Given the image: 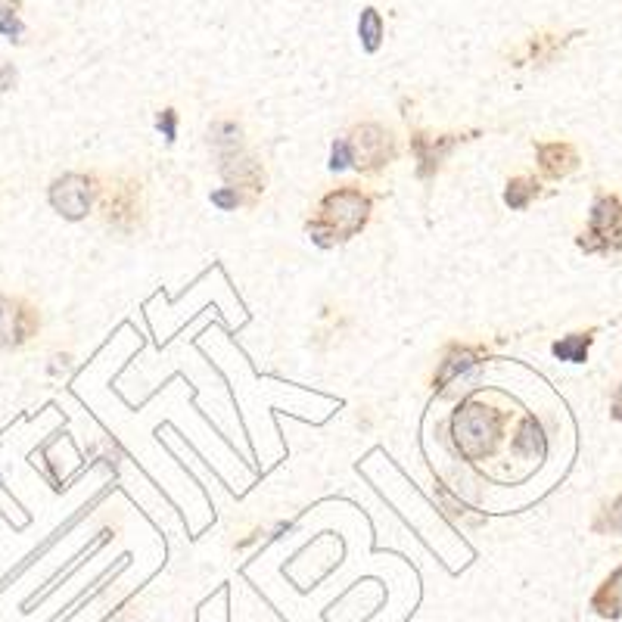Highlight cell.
<instances>
[{
    "instance_id": "1",
    "label": "cell",
    "mask_w": 622,
    "mask_h": 622,
    "mask_svg": "<svg viewBox=\"0 0 622 622\" xmlns=\"http://www.w3.org/2000/svg\"><path fill=\"white\" fill-rule=\"evenodd\" d=\"M374 212V196L361 187H336L330 190L318 209L305 221L308 237L324 249L343 246L358 237Z\"/></svg>"
},
{
    "instance_id": "2",
    "label": "cell",
    "mask_w": 622,
    "mask_h": 622,
    "mask_svg": "<svg viewBox=\"0 0 622 622\" xmlns=\"http://www.w3.org/2000/svg\"><path fill=\"white\" fill-rule=\"evenodd\" d=\"M507 423H511V411L483 399H467L451 414V442H455V451L464 461H489L498 455Z\"/></svg>"
},
{
    "instance_id": "3",
    "label": "cell",
    "mask_w": 622,
    "mask_h": 622,
    "mask_svg": "<svg viewBox=\"0 0 622 622\" xmlns=\"http://www.w3.org/2000/svg\"><path fill=\"white\" fill-rule=\"evenodd\" d=\"M576 246L585 256H616L622 249V200L616 193H598L591 203L588 228L579 234Z\"/></svg>"
},
{
    "instance_id": "4",
    "label": "cell",
    "mask_w": 622,
    "mask_h": 622,
    "mask_svg": "<svg viewBox=\"0 0 622 622\" xmlns=\"http://www.w3.org/2000/svg\"><path fill=\"white\" fill-rule=\"evenodd\" d=\"M97 206H100L103 221L109 224L112 231L131 234V231L140 228V224H144V212H147L144 184L134 181V178L112 181L109 187L100 190V203Z\"/></svg>"
},
{
    "instance_id": "5",
    "label": "cell",
    "mask_w": 622,
    "mask_h": 622,
    "mask_svg": "<svg viewBox=\"0 0 622 622\" xmlns=\"http://www.w3.org/2000/svg\"><path fill=\"white\" fill-rule=\"evenodd\" d=\"M346 144H349V159L361 175H377L399 156V140H395L389 128L377 122L355 125L352 134L346 137Z\"/></svg>"
},
{
    "instance_id": "6",
    "label": "cell",
    "mask_w": 622,
    "mask_h": 622,
    "mask_svg": "<svg viewBox=\"0 0 622 622\" xmlns=\"http://www.w3.org/2000/svg\"><path fill=\"white\" fill-rule=\"evenodd\" d=\"M100 181L94 175H78L69 172L63 178H56L50 184V206L60 212L66 221H81L94 212V206L100 203Z\"/></svg>"
},
{
    "instance_id": "7",
    "label": "cell",
    "mask_w": 622,
    "mask_h": 622,
    "mask_svg": "<svg viewBox=\"0 0 622 622\" xmlns=\"http://www.w3.org/2000/svg\"><path fill=\"white\" fill-rule=\"evenodd\" d=\"M41 330V311L22 299L0 293V349H22L28 346Z\"/></svg>"
},
{
    "instance_id": "8",
    "label": "cell",
    "mask_w": 622,
    "mask_h": 622,
    "mask_svg": "<svg viewBox=\"0 0 622 622\" xmlns=\"http://www.w3.org/2000/svg\"><path fill=\"white\" fill-rule=\"evenodd\" d=\"M218 159H221V175H224V181H228V187H234L243 196L246 206L256 203L262 196V190H265L262 165L252 156H246L243 150L228 153V156H218Z\"/></svg>"
},
{
    "instance_id": "9",
    "label": "cell",
    "mask_w": 622,
    "mask_h": 622,
    "mask_svg": "<svg viewBox=\"0 0 622 622\" xmlns=\"http://www.w3.org/2000/svg\"><path fill=\"white\" fill-rule=\"evenodd\" d=\"M470 134H423L417 131L411 137V153L417 156V175L427 181L439 172V165L455 153Z\"/></svg>"
},
{
    "instance_id": "10",
    "label": "cell",
    "mask_w": 622,
    "mask_h": 622,
    "mask_svg": "<svg viewBox=\"0 0 622 622\" xmlns=\"http://www.w3.org/2000/svg\"><path fill=\"white\" fill-rule=\"evenodd\" d=\"M535 156H539V168H542V178L548 181H563L570 178L576 168H579V150L567 140H551V144H539L535 147Z\"/></svg>"
},
{
    "instance_id": "11",
    "label": "cell",
    "mask_w": 622,
    "mask_h": 622,
    "mask_svg": "<svg viewBox=\"0 0 622 622\" xmlns=\"http://www.w3.org/2000/svg\"><path fill=\"white\" fill-rule=\"evenodd\" d=\"M588 607L601 619H622V563L595 588Z\"/></svg>"
},
{
    "instance_id": "12",
    "label": "cell",
    "mask_w": 622,
    "mask_h": 622,
    "mask_svg": "<svg viewBox=\"0 0 622 622\" xmlns=\"http://www.w3.org/2000/svg\"><path fill=\"white\" fill-rule=\"evenodd\" d=\"M514 451L526 461H542L545 451H548V436L542 430V423L535 417H523L520 427H517V436H514Z\"/></svg>"
},
{
    "instance_id": "13",
    "label": "cell",
    "mask_w": 622,
    "mask_h": 622,
    "mask_svg": "<svg viewBox=\"0 0 622 622\" xmlns=\"http://www.w3.org/2000/svg\"><path fill=\"white\" fill-rule=\"evenodd\" d=\"M539 196H542V181L535 175H520V178L507 181L504 203L511 206L514 212H523V209H529L535 200H539Z\"/></svg>"
},
{
    "instance_id": "14",
    "label": "cell",
    "mask_w": 622,
    "mask_h": 622,
    "mask_svg": "<svg viewBox=\"0 0 622 622\" xmlns=\"http://www.w3.org/2000/svg\"><path fill=\"white\" fill-rule=\"evenodd\" d=\"M595 333L598 330H582V333H570V336L557 339V343L551 346L554 358L570 361V364H585L588 349H591V343H595Z\"/></svg>"
},
{
    "instance_id": "15",
    "label": "cell",
    "mask_w": 622,
    "mask_h": 622,
    "mask_svg": "<svg viewBox=\"0 0 622 622\" xmlns=\"http://www.w3.org/2000/svg\"><path fill=\"white\" fill-rule=\"evenodd\" d=\"M476 349H467V346H451L448 352H445V358H442V364H439V377H436V383L439 386H445L448 380H455L461 371H467L470 364H476Z\"/></svg>"
},
{
    "instance_id": "16",
    "label": "cell",
    "mask_w": 622,
    "mask_h": 622,
    "mask_svg": "<svg viewBox=\"0 0 622 622\" xmlns=\"http://www.w3.org/2000/svg\"><path fill=\"white\" fill-rule=\"evenodd\" d=\"M358 38L367 53H377L383 44V16L374 7H364L358 19Z\"/></svg>"
},
{
    "instance_id": "17",
    "label": "cell",
    "mask_w": 622,
    "mask_h": 622,
    "mask_svg": "<svg viewBox=\"0 0 622 622\" xmlns=\"http://www.w3.org/2000/svg\"><path fill=\"white\" fill-rule=\"evenodd\" d=\"M591 532L598 535H622V492L610 498L591 520Z\"/></svg>"
},
{
    "instance_id": "18",
    "label": "cell",
    "mask_w": 622,
    "mask_h": 622,
    "mask_svg": "<svg viewBox=\"0 0 622 622\" xmlns=\"http://www.w3.org/2000/svg\"><path fill=\"white\" fill-rule=\"evenodd\" d=\"M209 140H212V147L218 150V156H228V153L243 150L240 147V125L237 122H215L212 131H209Z\"/></svg>"
},
{
    "instance_id": "19",
    "label": "cell",
    "mask_w": 622,
    "mask_h": 622,
    "mask_svg": "<svg viewBox=\"0 0 622 622\" xmlns=\"http://www.w3.org/2000/svg\"><path fill=\"white\" fill-rule=\"evenodd\" d=\"M212 203H215L218 209H224V212H231V209H237V206H246V200H243V196H240L234 187H221V190H215V193H212Z\"/></svg>"
},
{
    "instance_id": "20",
    "label": "cell",
    "mask_w": 622,
    "mask_h": 622,
    "mask_svg": "<svg viewBox=\"0 0 622 622\" xmlns=\"http://www.w3.org/2000/svg\"><path fill=\"white\" fill-rule=\"evenodd\" d=\"M349 165H352L349 144H346V137H339L333 144V153H330V168H333V172H343V168H349Z\"/></svg>"
},
{
    "instance_id": "21",
    "label": "cell",
    "mask_w": 622,
    "mask_h": 622,
    "mask_svg": "<svg viewBox=\"0 0 622 622\" xmlns=\"http://www.w3.org/2000/svg\"><path fill=\"white\" fill-rule=\"evenodd\" d=\"M0 35H4L7 41H22V35H25V25H22V19L19 16H10V19H0Z\"/></svg>"
},
{
    "instance_id": "22",
    "label": "cell",
    "mask_w": 622,
    "mask_h": 622,
    "mask_svg": "<svg viewBox=\"0 0 622 622\" xmlns=\"http://www.w3.org/2000/svg\"><path fill=\"white\" fill-rule=\"evenodd\" d=\"M175 128H178V116H175V109H165V112H159V131H162L168 140H175Z\"/></svg>"
},
{
    "instance_id": "23",
    "label": "cell",
    "mask_w": 622,
    "mask_h": 622,
    "mask_svg": "<svg viewBox=\"0 0 622 622\" xmlns=\"http://www.w3.org/2000/svg\"><path fill=\"white\" fill-rule=\"evenodd\" d=\"M16 84V66L13 63H7V66H0V97H4L10 88Z\"/></svg>"
},
{
    "instance_id": "24",
    "label": "cell",
    "mask_w": 622,
    "mask_h": 622,
    "mask_svg": "<svg viewBox=\"0 0 622 622\" xmlns=\"http://www.w3.org/2000/svg\"><path fill=\"white\" fill-rule=\"evenodd\" d=\"M610 417H613L616 423H622V383L616 386L613 399H610Z\"/></svg>"
},
{
    "instance_id": "25",
    "label": "cell",
    "mask_w": 622,
    "mask_h": 622,
    "mask_svg": "<svg viewBox=\"0 0 622 622\" xmlns=\"http://www.w3.org/2000/svg\"><path fill=\"white\" fill-rule=\"evenodd\" d=\"M22 4L19 0H0V19H10V16H19Z\"/></svg>"
}]
</instances>
